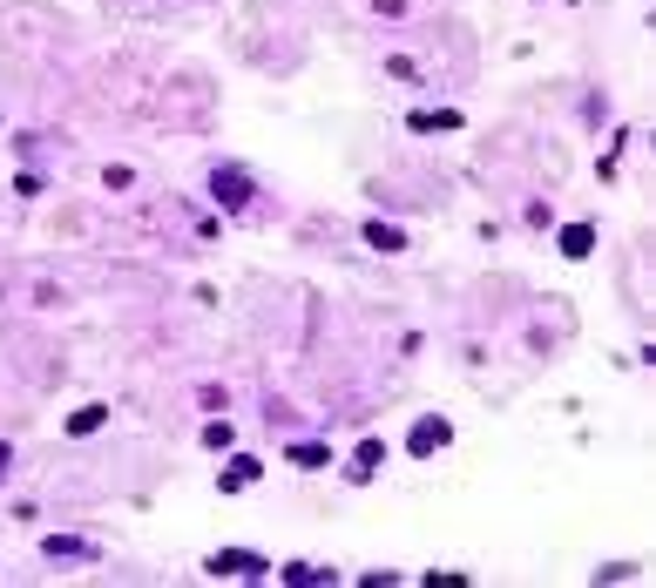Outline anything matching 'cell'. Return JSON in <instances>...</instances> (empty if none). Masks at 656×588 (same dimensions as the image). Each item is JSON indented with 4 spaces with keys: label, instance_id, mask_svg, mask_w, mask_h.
<instances>
[{
    "label": "cell",
    "instance_id": "cell-1",
    "mask_svg": "<svg viewBox=\"0 0 656 588\" xmlns=\"http://www.w3.org/2000/svg\"><path fill=\"white\" fill-rule=\"evenodd\" d=\"M203 568H210V575H271V561H264V555H244V548H217Z\"/></svg>",
    "mask_w": 656,
    "mask_h": 588
},
{
    "label": "cell",
    "instance_id": "cell-2",
    "mask_svg": "<svg viewBox=\"0 0 656 588\" xmlns=\"http://www.w3.org/2000/svg\"><path fill=\"white\" fill-rule=\"evenodd\" d=\"M379 467H386V440L372 433V440H359V453H352V467H345V480H352V487H366V480L379 474Z\"/></svg>",
    "mask_w": 656,
    "mask_h": 588
},
{
    "label": "cell",
    "instance_id": "cell-3",
    "mask_svg": "<svg viewBox=\"0 0 656 588\" xmlns=\"http://www.w3.org/2000/svg\"><path fill=\"white\" fill-rule=\"evenodd\" d=\"M454 440V420H440V413H427V420L413 426V440H406V453H440Z\"/></svg>",
    "mask_w": 656,
    "mask_h": 588
},
{
    "label": "cell",
    "instance_id": "cell-4",
    "mask_svg": "<svg viewBox=\"0 0 656 588\" xmlns=\"http://www.w3.org/2000/svg\"><path fill=\"white\" fill-rule=\"evenodd\" d=\"M555 244H562V257H569V264H582V257L596 251V224H589V217H575V224H562V237H555Z\"/></svg>",
    "mask_w": 656,
    "mask_h": 588
},
{
    "label": "cell",
    "instance_id": "cell-5",
    "mask_svg": "<svg viewBox=\"0 0 656 588\" xmlns=\"http://www.w3.org/2000/svg\"><path fill=\"white\" fill-rule=\"evenodd\" d=\"M210 196H224L230 210H244V203H251V176H244V169H217V176H210Z\"/></svg>",
    "mask_w": 656,
    "mask_h": 588
},
{
    "label": "cell",
    "instance_id": "cell-6",
    "mask_svg": "<svg viewBox=\"0 0 656 588\" xmlns=\"http://www.w3.org/2000/svg\"><path fill=\"white\" fill-rule=\"evenodd\" d=\"M257 474H264V460H251V453H237V460H230L224 474H217V487H224V494H244V487H251Z\"/></svg>",
    "mask_w": 656,
    "mask_h": 588
},
{
    "label": "cell",
    "instance_id": "cell-7",
    "mask_svg": "<svg viewBox=\"0 0 656 588\" xmlns=\"http://www.w3.org/2000/svg\"><path fill=\"white\" fill-rule=\"evenodd\" d=\"M102 426H109V406H75L61 433H68V440H88V433H102Z\"/></svg>",
    "mask_w": 656,
    "mask_h": 588
},
{
    "label": "cell",
    "instance_id": "cell-8",
    "mask_svg": "<svg viewBox=\"0 0 656 588\" xmlns=\"http://www.w3.org/2000/svg\"><path fill=\"white\" fill-rule=\"evenodd\" d=\"M41 555H48V561H88L95 548H88L82 534H48V541H41Z\"/></svg>",
    "mask_w": 656,
    "mask_h": 588
},
{
    "label": "cell",
    "instance_id": "cell-9",
    "mask_svg": "<svg viewBox=\"0 0 656 588\" xmlns=\"http://www.w3.org/2000/svg\"><path fill=\"white\" fill-rule=\"evenodd\" d=\"M291 467L318 474V467H332V447H325V440H291Z\"/></svg>",
    "mask_w": 656,
    "mask_h": 588
},
{
    "label": "cell",
    "instance_id": "cell-10",
    "mask_svg": "<svg viewBox=\"0 0 656 588\" xmlns=\"http://www.w3.org/2000/svg\"><path fill=\"white\" fill-rule=\"evenodd\" d=\"M366 244H372V251H406V230H400V224H379V217H372V224H366Z\"/></svg>",
    "mask_w": 656,
    "mask_h": 588
},
{
    "label": "cell",
    "instance_id": "cell-11",
    "mask_svg": "<svg viewBox=\"0 0 656 588\" xmlns=\"http://www.w3.org/2000/svg\"><path fill=\"white\" fill-rule=\"evenodd\" d=\"M278 582H339V575L318 568V561H291V568H278Z\"/></svg>",
    "mask_w": 656,
    "mask_h": 588
},
{
    "label": "cell",
    "instance_id": "cell-12",
    "mask_svg": "<svg viewBox=\"0 0 656 588\" xmlns=\"http://www.w3.org/2000/svg\"><path fill=\"white\" fill-rule=\"evenodd\" d=\"M230 440H237V426H230V420H210V426H203V447H210V453H224Z\"/></svg>",
    "mask_w": 656,
    "mask_h": 588
},
{
    "label": "cell",
    "instance_id": "cell-13",
    "mask_svg": "<svg viewBox=\"0 0 656 588\" xmlns=\"http://www.w3.org/2000/svg\"><path fill=\"white\" fill-rule=\"evenodd\" d=\"M413 129H460L454 109H433V115H413Z\"/></svg>",
    "mask_w": 656,
    "mask_h": 588
},
{
    "label": "cell",
    "instance_id": "cell-14",
    "mask_svg": "<svg viewBox=\"0 0 656 588\" xmlns=\"http://www.w3.org/2000/svg\"><path fill=\"white\" fill-rule=\"evenodd\" d=\"M7 467H14V447H7V440H0V480H7Z\"/></svg>",
    "mask_w": 656,
    "mask_h": 588
}]
</instances>
